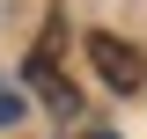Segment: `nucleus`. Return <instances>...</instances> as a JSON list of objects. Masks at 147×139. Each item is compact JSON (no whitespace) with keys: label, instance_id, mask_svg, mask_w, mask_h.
Returning <instances> with one entry per match:
<instances>
[{"label":"nucleus","instance_id":"obj_2","mask_svg":"<svg viewBox=\"0 0 147 139\" xmlns=\"http://www.w3.org/2000/svg\"><path fill=\"white\" fill-rule=\"evenodd\" d=\"M22 117V95H15V88H0V124H15Z\"/></svg>","mask_w":147,"mask_h":139},{"label":"nucleus","instance_id":"obj_1","mask_svg":"<svg viewBox=\"0 0 147 139\" xmlns=\"http://www.w3.org/2000/svg\"><path fill=\"white\" fill-rule=\"evenodd\" d=\"M88 59H96V73H103L110 88H140V81H147L140 44H125V37H110V29H96V37H88Z\"/></svg>","mask_w":147,"mask_h":139}]
</instances>
